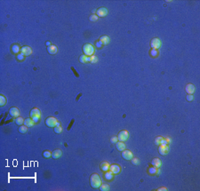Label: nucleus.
I'll return each instance as SVG.
<instances>
[{
	"label": "nucleus",
	"mask_w": 200,
	"mask_h": 191,
	"mask_svg": "<svg viewBox=\"0 0 200 191\" xmlns=\"http://www.w3.org/2000/svg\"><path fill=\"white\" fill-rule=\"evenodd\" d=\"M151 164L154 167H157V168L159 169L162 165V162L159 158H154V159L152 160V162H151Z\"/></svg>",
	"instance_id": "obj_15"
},
{
	"label": "nucleus",
	"mask_w": 200,
	"mask_h": 191,
	"mask_svg": "<svg viewBox=\"0 0 200 191\" xmlns=\"http://www.w3.org/2000/svg\"><path fill=\"white\" fill-rule=\"evenodd\" d=\"M116 149H117V150H119V151H123V150H125L126 149V144L124 143L123 141H119V142H116Z\"/></svg>",
	"instance_id": "obj_18"
},
{
	"label": "nucleus",
	"mask_w": 200,
	"mask_h": 191,
	"mask_svg": "<svg viewBox=\"0 0 200 191\" xmlns=\"http://www.w3.org/2000/svg\"><path fill=\"white\" fill-rule=\"evenodd\" d=\"M120 170H121V168H120V166L118 164H112V165H110V167H109V171H110L113 174L119 173Z\"/></svg>",
	"instance_id": "obj_12"
},
{
	"label": "nucleus",
	"mask_w": 200,
	"mask_h": 191,
	"mask_svg": "<svg viewBox=\"0 0 200 191\" xmlns=\"http://www.w3.org/2000/svg\"><path fill=\"white\" fill-rule=\"evenodd\" d=\"M89 19H90V21H96L98 20V16L95 15V14H93V15H91V16L89 17Z\"/></svg>",
	"instance_id": "obj_34"
},
{
	"label": "nucleus",
	"mask_w": 200,
	"mask_h": 191,
	"mask_svg": "<svg viewBox=\"0 0 200 191\" xmlns=\"http://www.w3.org/2000/svg\"><path fill=\"white\" fill-rule=\"evenodd\" d=\"M113 176H114V174H113L110 171H107V172H105L104 177H105V179L107 180V181H110V180H112Z\"/></svg>",
	"instance_id": "obj_22"
},
{
	"label": "nucleus",
	"mask_w": 200,
	"mask_h": 191,
	"mask_svg": "<svg viewBox=\"0 0 200 191\" xmlns=\"http://www.w3.org/2000/svg\"><path fill=\"white\" fill-rule=\"evenodd\" d=\"M158 152L160 155L162 156H165V155H167L169 152V147L168 145H165V144H161L158 147Z\"/></svg>",
	"instance_id": "obj_7"
},
{
	"label": "nucleus",
	"mask_w": 200,
	"mask_h": 191,
	"mask_svg": "<svg viewBox=\"0 0 200 191\" xmlns=\"http://www.w3.org/2000/svg\"><path fill=\"white\" fill-rule=\"evenodd\" d=\"M117 141H118L117 137H112V138L110 139V141H111V143H116Z\"/></svg>",
	"instance_id": "obj_38"
},
{
	"label": "nucleus",
	"mask_w": 200,
	"mask_h": 191,
	"mask_svg": "<svg viewBox=\"0 0 200 191\" xmlns=\"http://www.w3.org/2000/svg\"><path fill=\"white\" fill-rule=\"evenodd\" d=\"M9 114H10L12 117H20V110L18 109L17 108H15V107L11 108L10 110H9Z\"/></svg>",
	"instance_id": "obj_13"
},
{
	"label": "nucleus",
	"mask_w": 200,
	"mask_h": 191,
	"mask_svg": "<svg viewBox=\"0 0 200 191\" xmlns=\"http://www.w3.org/2000/svg\"><path fill=\"white\" fill-rule=\"evenodd\" d=\"M158 50L152 49V50L150 51V55H151L152 57H157V56H158Z\"/></svg>",
	"instance_id": "obj_33"
},
{
	"label": "nucleus",
	"mask_w": 200,
	"mask_h": 191,
	"mask_svg": "<svg viewBox=\"0 0 200 191\" xmlns=\"http://www.w3.org/2000/svg\"><path fill=\"white\" fill-rule=\"evenodd\" d=\"M57 123H58L57 119L53 117H47L46 120V124L48 126V127H51V128H53V127L54 128L55 126H57Z\"/></svg>",
	"instance_id": "obj_4"
},
{
	"label": "nucleus",
	"mask_w": 200,
	"mask_h": 191,
	"mask_svg": "<svg viewBox=\"0 0 200 191\" xmlns=\"http://www.w3.org/2000/svg\"><path fill=\"white\" fill-rule=\"evenodd\" d=\"M24 55L22 54V53H20V54H18L17 55V59L19 60H23V59H24Z\"/></svg>",
	"instance_id": "obj_37"
},
{
	"label": "nucleus",
	"mask_w": 200,
	"mask_h": 191,
	"mask_svg": "<svg viewBox=\"0 0 200 191\" xmlns=\"http://www.w3.org/2000/svg\"><path fill=\"white\" fill-rule=\"evenodd\" d=\"M61 132H62V127L60 125H57L54 127V132L55 133H60Z\"/></svg>",
	"instance_id": "obj_31"
},
{
	"label": "nucleus",
	"mask_w": 200,
	"mask_h": 191,
	"mask_svg": "<svg viewBox=\"0 0 200 191\" xmlns=\"http://www.w3.org/2000/svg\"><path fill=\"white\" fill-rule=\"evenodd\" d=\"M95 45L97 46L98 48H101V47H102V43L101 42L100 40H99V41H97V42L95 43Z\"/></svg>",
	"instance_id": "obj_39"
},
{
	"label": "nucleus",
	"mask_w": 200,
	"mask_h": 191,
	"mask_svg": "<svg viewBox=\"0 0 200 191\" xmlns=\"http://www.w3.org/2000/svg\"><path fill=\"white\" fill-rule=\"evenodd\" d=\"M109 167H110V164H109L108 162H102V163L101 164V169H102L103 172L109 171Z\"/></svg>",
	"instance_id": "obj_19"
},
{
	"label": "nucleus",
	"mask_w": 200,
	"mask_h": 191,
	"mask_svg": "<svg viewBox=\"0 0 200 191\" xmlns=\"http://www.w3.org/2000/svg\"><path fill=\"white\" fill-rule=\"evenodd\" d=\"M128 137H129V133H128V132L126 131V130L121 131L119 133H118V135H117L118 141H123V142L127 141V140H128Z\"/></svg>",
	"instance_id": "obj_5"
},
{
	"label": "nucleus",
	"mask_w": 200,
	"mask_h": 191,
	"mask_svg": "<svg viewBox=\"0 0 200 191\" xmlns=\"http://www.w3.org/2000/svg\"><path fill=\"white\" fill-rule=\"evenodd\" d=\"M24 119L22 118V117H18L15 118V123H16V124H19V125H22V124H24Z\"/></svg>",
	"instance_id": "obj_25"
},
{
	"label": "nucleus",
	"mask_w": 200,
	"mask_h": 191,
	"mask_svg": "<svg viewBox=\"0 0 200 191\" xmlns=\"http://www.w3.org/2000/svg\"><path fill=\"white\" fill-rule=\"evenodd\" d=\"M161 45H162V43H161V41H160V39L157 38V37H156V38H153L150 42L151 48H152V49H155V50L159 49V48L161 47Z\"/></svg>",
	"instance_id": "obj_6"
},
{
	"label": "nucleus",
	"mask_w": 200,
	"mask_h": 191,
	"mask_svg": "<svg viewBox=\"0 0 200 191\" xmlns=\"http://www.w3.org/2000/svg\"><path fill=\"white\" fill-rule=\"evenodd\" d=\"M51 156H52V152L49 150H46V151L43 152V156L45 158H49V157H51Z\"/></svg>",
	"instance_id": "obj_30"
},
{
	"label": "nucleus",
	"mask_w": 200,
	"mask_h": 191,
	"mask_svg": "<svg viewBox=\"0 0 200 191\" xmlns=\"http://www.w3.org/2000/svg\"><path fill=\"white\" fill-rule=\"evenodd\" d=\"M132 163H133V164H134V165H138L139 164H140V161H139V159L138 158H132Z\"/></svg>",
	"instance_id": "obj_35"
},
{
	"label": "nucleus",
	"mask_w": 200,
	"mask_h": 191,
	"mask_svg": "<svg viewBox=\"0 0 200 191\" xmlns=\"http://www.w3.org/2000/svg\"><path fill=\"white\" fill-rule=\"evenodd\" d=\"M90 184H91L92 188H99L100 186L102 184V179L100 177V175L97 173H93L91 175L90 178Z\"/></svg>",
	"instance_id": "obj_1"
},
{
	"label": "nucleus",
	"mask_w": 200,
	"mask_h": 191,
	"mask_svg": "<svg viewBox=\"0 0 200 191\" xmlns=\"http://www.w3.org/2000/svg\"><path fill=\"white\" fill-rule=\"evenodd\" d=\"M185 91H186V92L188 94H193L194 92H195V91H196V87L192 84H189V85H186Z\"/></svg>",
	"instance_id": "obj_11"
},
{
	"label": "nucleus",
	"mask_w": 200,
	"mask_h": 191,
	"mask_svg": "<svg viewBox=\"0 0 200 191\" xmlns=\"http://www.w3.org/2000/svg\"><path fill=\"white\" fill-rule=\"evenodd\" d=\"M165 140H166V141L168 142V143H170V142H171V139L169 138V137H167V138H165Z\"/></svg>",
	"instance_id": "obj_41"
},
{
	"label": "nucleus",
	"mask_w": 200,
	"mask_h": 191,
	"mask_svg": "<svg viewBox=\"0 0 200 191\" xmlns=\"http://www.w3.org/2000/svg\"><path fill=\"white\" fill-rule=\"evenodd\" d=\"M98 61V58L95 56V55H92L90 56V62L91 63H96Z\"/></svg>",
	"instance_id": "obj_32"
},
{
	"label": "nucleus",
	"mask_w": 200,
	"mask_h": 191,
	"mask_svg": "<svg viewBox=\"0 0 200 191\" xmlns=\"http://www.w3.org/2000/svg\"><path fill=\"white\" fill-rule=\"evenodd\" d=\"M83 52H84V55L86 56H92L94 53V47L91 44H85L83 46Z\"/></svg>",
	"instance_id": "obj_2"
},
{
	"label": "nucleus",
	"mask_w": 200,
	"mask_h": 191,
	"mask_svg": "<svg viewBox=\"0 0 200 191\" xmlns=\"http://www.w3.org/2000/svg\"><path fill=\"white\" fill-rule=\"evenodd\" d=\"M149 173L150 174H152V175H154V174H157V173H159L160 172H159V170H158V168H157V167H150L149 169Z\"/></svg>",
	"instance_id": "obj_24"
},
{
	"label": "nucleus",
	"mask_w": 200,
	"mask_h": 191,
	"mask_svg": "<svg viewBox=\"0 0 200 191\" xmlns=\"http://www.w3.org/2000/svg\"><path fill=\"white\" fill-rule=\"evenodd\" d=\"M186 98H187V100H188V101H192L194 100V96L192 95V94H188Z\"/></svg>",
	"instance_id": "obj_36"
},
{
	"label": "nucleus",
	"mask_w": 200,
	"mask_h": 191,
	"mask_svg": "<svg viewBox=\"0 0 200 191\" xmlns=\"http://www.w3.org/2000/svg\"><path fill=\"white\" fill-rule=\"evenodd\" d=\"M61 155H62V152H61V150H60V149H55L54 151L52 152V157L54 158V159H58V158H60V156H61Z\"/></svg>",
	"instance_id": "obj_14"
},
{
	"label": "nucleus",
	"mask_w": 200,
	"mask_h": 191,
	"mask_svg": "<svg viewBox=\"0 0 200 191\" xmlns=\"http://www.w3.org/2000/svg\"><path fill=\"white\" fill-rule=\"evenodd\" d=\"M21 53H22L24 56H28L32 53V49L29 46H22L21 48Z\"/></svg>",
	"instance_id": "obj_9"
},
{
	"label": "nucleus",
	"mask_w": 200,
	"mask_h": 191,
	"mask_svg": "<svg viewBox=\"0 0 200 191\" xmlns=\"http://www.w3.org/2000/svg\"><path fill=\"white\" fill-rule=\"evenodd\" d=\"M96 13H97V16L98 17H105L106 15L108 14V9L104 8V7H101V8H99L98 10H96Z\"/></svg>",
	"instance_id": "obj_10"
},
{
	"label": "nucleus",
	"mask_w": 200,
	"mask_h": 191,
	"mask_svg": "<svg viewBox=\"0 0 200 191\" xmlns=\"http://www.w3.org/2000/svg\"><path fill=\"white\" fill-rule=\"evenodd\" d=\"M5 103H6V99L5 98V96L1 94L0 95V106L4 107L5 105Z\"/></svg>",
	"instance_id": "obj_28"
},
{
	"label": "nucleus",
	"mask_w": 200,
	"mask_h": 191,
	"mask_svg": "<svg viewBox=\"0 0 200 191\" xmlns=\"http://www.w3.org/2000/svg\"><path fill=\"white\" fill-rule=\"evenodd\" d=\"M12 52L14 53H18L19 52H21V49H20L19 45H14L12 46Z\"/></svg>",
	"instance_id": "obj_26"
},
{
	"label": "nucleus",
	"mask_w": 200,
	"mask_h": 191,
	"mask_svg": "<svg viewBox=\"0 0 200 191\" xmlns=\"http://www.w3.org/2000/svg\"><path fill=\"white\" fill-rule=\"evenodd\" d=\"M79 60H80L81 63H86V62H90V57L86 56V55H84V54H83V55H81V56L79 57Z\"/></svg>",
	"instance_id": "obj_20"
},
{
	"label": "nucleus",
	"mask_w": 200,
	"mask_h": 191,
	"mask_svg": "<svg viewBox=\"0 0 200 191\" xmlns=\"http://www.w3.org/2000/svg\"><path fill=\"white\" fill-rule=\"evenodd\" d=\"M46 45H47V46L51 45V43H50V42H46Z\"/></svg>",
	"instance_id": "obj_42"
},
{
	"label": "nucleus",
	"mask_w": 200,
	"mask_h": 191,
	"mask_svg": "<svg viewBox=\"0 0 200 191\" xmlns=\"http://www.w3.org/2000/svg\"><path fill=\"white\" fill-rule=\"evenodd\" d=\"M122 157L126 160H131L133 157V155L130 150H126L125 149V150L122 151Z\"/></svg>",
	"instance_id": "obj_8"
},
{
	"label": "nucleus",
	"mask_w": 200,
	"mask_h": 191,
	"mask_svg": "<svg viewBox=\"0 0 200 191\" xmlns=\"http://www.w3.org/2000/svg\"><path fill=\"white\" fill-rule=\"evenodd\" d=\"M100 41L102 43V45H108L109 43V37L108 36H102L100 38Z\"/></svg>",
	"instance_id": "obj_21"
},
{
	"label": "nucleus",
	"mask_w": 200,
	"mask_h": 191,
	"mask_svg": "<svg viewBox=\"0 0 200 191\" xmlns=\"http://www.w3.org/2000/svg\"><path fill=\"white\" fill-rule=\"evenodd\" d=\"M99 188L102 191H108L109 190V186L108 184H102Z\"/></svg>",
	"instance_id": "obj_29"
},
{
	"label": "nucleus",
	"mask_w": 200,
	"mask_h": 191,
	"mask_svg": "<svg viewBox=\"0 0 200 191\" xmlns=\"http://www.w3.org/2000/svg\"><path fill=\"white\" fill-rule=\"evenodd\" d=\"M164 143V138L163 137H161V136H158V137H157V138L155 139V144L156 145H161V144H163Z\"/></svg>",
	"instance_id": "obj_23"
},
{
	"label": "nucleus",
	"mask_w": 200,
	"mask_h": 191,
	"mask_svg": "<svg viewBox=\"0 0 200 191\" xmlns=\"http://www.w3.org/2000/svg\"><path fill=\"white\" fill-rule=\"evenodd\" d=\"M30 117L32 118V120L34 121L35 123H38L39 120H40V117H41V112L38 109H33L30 111Z\"/></svg>",
	"instance_id": "obj_3"
},
{
	"label": "nucleus",
	"mask_w": 200,
	"mask_h": 191,
	"mask_svg": "<svg viewBox=\"0 0 200 191\" xmlns=\"http://www.w3.org/2000/svg\"><path fill=\"white\" fill-rule=\"evenodd\" d=\"M27 131H28V127H27L26 125H20V127H19V132H20L21 133H26Z\"/></svg>",
	"instance_id": "obj_27"
},
{
	"label": "nucleus",
	"mask_w": 200,
	"mask_h": 191,
	"mask_svg": "<svg viewBox=\"0 0 200 191\" xmlns=\"http://www.w3.org/2000/svg\"><path fill=\"white\" fill-rule=\"evenodd\" d=\"M158 190H159V191H162V190H167V188H158Z\"/></svg>",
	"instance_id": "obj_40"
},
{
	"label": "nucleus",
	"mask_w": 200,
	"mask_h": 191,
	"mask_svg": "<svg viewBox=\"0 0 200 191\" xmlns=\"http://www.w3.org/2000/svg\"><path fill=\"white\" fill-rule=\"evenodd\" d=\"M57 51H58V49H57V47L55 45H51L47 46V52L50 53V54H55V53H57Z\"/></svg>",
	"instance_id": "obj_16"
},
{
	"label": "nucleus",
	"mask_w": 200,
	"mask_h": 191,
	"mask_svg": "<svg viewBox=\"0 0 200 191\" xmlns=\"http://www.w3.org/2000/svg\"><path fill=\"white\" fill-rule=\"evenodd\" d=\"M35 124V122L32 120L31 117H28L27 119H25L24 121V125H26L27 127H32Z\"/></svg>",
	"instance_id": "obj_17"
}]
</instances>
